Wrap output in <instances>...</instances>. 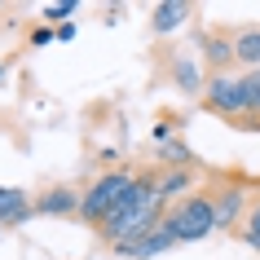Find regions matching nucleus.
Listing matches in <instances>:
<instances>
[{
  "instance_id": "obj_1",
  "label": "nucleus",
  "mask_w": 260,
  "mask_h": 260,
  "mask_svg": "<svg viewBox=\"0 0 260 260\" xmlns=\"http://www.w3.org/2000/svg\"><path fill=\"white\" fill-rule=\"evenodd\" d=\"M164 220L177 234V243H203L207 234H216V212H212V199L203 190H194L181 203L164 207Z\"/></svg>"
},
{
  "instance_id": "obj_2",
  "label": "nucleus",
  "mask_w": 260,
  "mask_h": 260,
  "mask_svg": "<svg viewBox=\"0 0 260 260\" xmlns=\"http://www.w3.org/2000/svg\"><path fill=\"white\" fill-rule=\"evenodd\" d=\"M203 110L220 115V119L238 123V128H256L251 123V106H247V84L230 71L220 75H207V88H203Z\"/></svg>"
},
{
  "instance_id": "obj_3",
  "label": "nucleus",
  "mask_w": 260,
  "mask_h": 260,
  "mask_svg": "<svg viewBox=\"0 0 260 260\" xmlns=\"http://www.w3.org/2000/svg\"><path fill=\"white\" fill-rule=\"evenodd\" d=\"M203 194L212 199V212H216V230H230V234L243 230L247 212H251V194H247V181H238V177H216Z\"/></svg>"
},
{
  "instance_id": "obj_4",
  "label": "nucleus",
  "mask_w": 260,
  "mask_h": 260,
  "mask_svg": "<svg viewBox=\"0 0 260 260\" xmlns=\"http://www.w3.org/2000/svg\"><path fill=\"white\" fill-rule=\"evenodd\" d=\"M128 181H133V172H123V168H106V172L84 190V199H80V220H88V225L97 230V225L106 220V212L119 203V194L128 190Z\"/></svg>"
},
{
  "instance_id": "obj_5",
  "label": "nucleus",
  "mask_w": 260,
  "mask_h": 260,
  "mask_svg": "<svg viewBox=\"0 0 260 260\" xmlns=\"http://www.w3.org/2000/svg\"><path fill=\"white\" fill-rule=\"evenodd\" d=\"M177 247V234L168 230V220H159L146 238H137V243H128V247H115V256L119 260H154V256H164V251H172Z\"/></svg>"
},
{
  "instance_id": "obj_6",
  "label": "nucleus",
  "mask_w": 260,
  "mask_h": 260,
  "mask_svg": "<svg viewBox=\"0 0 260 260\" xmlns=\"http://www.w3.org/2000/svg\"><path fill=\"white\" fill-rule=\"evenodd\" d=\"M80 199L84 190H75V185H53L49 194L36 199V216H80Z\"/></svg>"
},
{
  "instance_id": "obj_7",
  "label": "nucleus",
  "mask_w": 260,
  "mask_h": 260,
  "mask_svg": "<svg viewBox=\"0 0 260 260\" xmlns=\"http://www.w3.org/2000/svg\"><path fill=\"white\" fill-rule=\"evenodd\" d=\"M199 49H203V62L212 67V75H220V71L234 62V40H230V31H203V36H199Z\"/></svg>"
},
{
  "instance_id": "obj_8",
  "label": "nucleus",
  "mask_w": 260,
  "mask_h": 260,
  "mask_svg": "<svg viewBox=\"0 0 260 260\" xmlns=\"http://www.w3.org/2000/svg\"><path fill=\"white\" fill-rule=\"evenodd\" d=\"M185 194H194V168H164L159 172V199H164V207L181 203Z\"/></svg>"
},
{
  "instance_id": "obj_9",
  "label": "nucleus",
  "mask_w": 260,
  "mask_h": 260,
  "mask_svg": "<svg viewBox=\"0 0 260 260\" xmlns=\"http://www.w3.org/2000/svg\"><path fill=\"white\" fill-rule=\"evenodd\" d=\"M172 80H177V88L185 97H199L207 88V75H203V67H199V62H194L190 53H177L172 57Z\"/></svg>"
},
{
  "instance_id": "obj_10",
  "label": "nucleus",
  "mask_w": 260,
  "mask_h": 260,
  "mask_svg": "<svg viewBox=\"0 0 260 260\" xmlns=\"http://www.w3.org/2000/svg\"><path fill=\"white\" fill-rule=\"evenodd\" d=\"M230 40H234V62L256 71L260 67V27H238V31H230Z\"/></svg>"
},
{
  "instance_id": "obj_11",
  "label": "nucleus",
  "mask_w": 260,
  "mask_h": 260,
  "mask_svg": "<svg viewBox=\"0 0 260 260\" xmlns=\"http://www.w3.org/2000/svg\"><path fill=\"white\" fill-rule=\"evenodd\" d=\"M194 9L185 5V0H164V5H154V14H150V27L159 31V36H168V31H177L185 18H190Z\"/></svg>"
},
{
  "instance_id": "obj_12",
  "label": "nucleus",
  "mask_w": 260,
  "mask_h": 260,
  "mask_svg": "<svg viewBox=\"0 0 260 260\" xmlns=\"http://www.w3.org/2000/svg\"><path fill=\"white\" fill-rule=\"evenodd\" d=\"M164 164L168 168H194V150L181 137H172V141H164Z\"/></svg>"
},
{
  "instance_id": "obj_13",
  "label": "nucleus",
  "mask_w": 260,
  "mask_h": 260,
  "mask_svg": "<svg viewBox=\"0 0 260 260\" xmlns=\"http://www.w3.org/2000/svg\"><path fill=\"white\" fill-rule=\"evenodd\" d=\"M238 238H243L251 251H260V194L251 199V212H247V220H243V230H238Z\"/></svg>"
},
{
  "instance_id": "obj_14",
  "label": "nucleus",
  "mask_w": 260,
  "mask_h": 260,
  "mask_svg": "<svg viewBox=\"0 0 260 260\" xmlns=\"http://www.w3.org/2000/svg\"><path fill=\"white\" fill-rule=\"evenodd\" d=\"M243 84H247V106H251V123L260 128V67H256V71H247Z\"/></svg>"
},
{
  "instance_id": "obj_15",
  "label": "nucleus",
  "mask_w": 260,
  "mask_h": 260,
  "mask_svg": "<svg viewBox=\"0 0 260 260\" xmlns=\"http://www.w3.org/2000/svg\"><path fill=\"white\" fill-rule=\"evenodd\" d=\"M18 203H27V190H18V185H0V220L9 216Z\"/></svg>"
},
{
  "instance_id": "obj_16",
  "label": "nucleus",
  "mask_w": 260,
  "mask_h": 260,
  "mask_svg": "<svg viewBox=\"0 0 260 260\" xmlns=\"http://www.w3.org/2000/svg\"><path fill=\"white\" fill-rule=\"evenodd\" d=\"M71 14H75V0H62V5H49V9H44V18H49L53 27H57V18H71Z\"/></svg>"
},
{
  "instance_id": "obj_17",
  "label": "nucleus",
  "mask_w": 260,
  "mask_h": 260,
  "mask_svg": "<svg viewBox=\"0 0 260 260\" xmlns=\"http://www.w3.org/2000/svg\"><path fill=\"white\" fill-rule=\"evenodd\" d=\"M53 40H57L53 27H36V31H31V49H44V44H53Z\"/></svg>"
},
{
  "instance_id": "obj_18",
  "label": "nucleus",
  "mask_w": 260,
  "mask_h": 260,
  "mask_svg": "<svg viewBox=\"0 0 260 260\" xmlns=\"http://www.w3.org/2000/svg\"><path fill=\"white\" fill-rule=\"evenodd\" d=\"M172 128H177V123H168V119H159V123H154V128H150V137L159 141V146H164V141H172V137H177V133H172Z\"/></svg>"
},
{
  "instance_id": "obj_19",
  "label": "nucleus",
  "mask_w": 260,
  "mask_h": 260,
  "mask_svg": "<svg viewBox=\"0 0 260 260\" xmlns=\"http://www.w3.org/2000/svg\"><path fill=\"white\" fill-rule=\"evenodd\" d=\"M57 31V40H75V27H71V22H62V27H53Z\"/></svg>"
},
{
  "instance_id": "obj_20",
  "label": "nucleus",
  "mask_w": 260,
  "mask_h": 260,
  "mask_svg": "<svg viewBox=\"0 0 260 260\" xmlns=\"http://www.w3.org/2000/svg\"><path fill=\"white\" fill-rule=\"evenodd\" d=\"M0 230H5V225H0Z\"/></svg>"
}]
</instances>
